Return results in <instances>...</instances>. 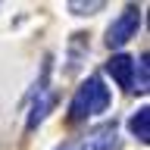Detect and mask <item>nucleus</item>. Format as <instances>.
Instances as JSON below:
<instances>
[{"label": "nucleus", "mask_w": 150, "mask_h": 150, "mask_svg": "<svg viewBox=\"0 0 150 150\" xmlns=\"http://www.w3.org/2000/svg\"><path fill=\"white\" fill-rule=\"evenodd\" d=\"M150 84V66H147V53H141V59H134V78H131V91L144 94Z\"/></svg>", "instance_id": "nucleus-7"}, {"label": "nucleus", "mask_w": 150, "mask_h": 150, "mask_svg": "<svg viewBox=\"0 0 150 150\" xmlns=\"http://www.w3.org/2000/svg\"><path fill=\"white\" fill-rule=\"evenodd\" d=\"M106 72L116 78V84H119L122 91H131V78H134V59H131L128 53H116V56H110Z\"/></svg>", "instance_id": "nucleus-5"}, {"label": "nucleus", "mask_w": 150, "mask_h": 150, "mask_svg": "<svg viewBox=\"0 0 150 150\" xmlns=\"http://www.w3.org/2000/svg\"><path fill=\"white\" fill-rule=\"evenodd\" d=\"M56 150H78V144H75V141H66V144H59Z\"/></svg>", "instance_id": "nucleus-9"}, {"label": "nucleus", "mask_w": 150, "mask_h": 150, "mask_svg": "<svg viewBox=\"0 0 150 150\" xmlns=\"http://www.w3.org/2000/svg\"><path fill=\"white\" fill-rule=\"evenodd\" d=\"M110 100L112 97H110V88L103 84V78L100 75H91L75 91L72 103H69V119L81 122V119H91V116H100V112L110 110Z\"/></svg>", "instance_id": "nucleus-1"}, {"label": "nucleus", "mask_w": 150, "mask_h": 150, "mask_svg": "<svg viewBox=\"0 0 150 150\" xmlns=\"http://www.w3.org/2000/svg\"><path fill=\"white\" fill-rule=\"evenodd\" d=\"M78 150H119V134H116V122H106L100 128H94L91 134L75 141Z\"/></svg>", "instance_id": "nucleus-4"}, {"label": "nucleus", "mask_w": 150, "mask_h": 150, "mask_svg": "<svg viewBox=\"0 0 150 150\" xmlns=\"http://www.w3.org/2000/svg\"><path fill=\"white\" fill-rule=\"evenodd\" d=\"M138 28H141V9L138 6H125L119 13V16L112 19V25L106 28V47H125L131 41V38L138 35Z\"/></svg>", "instance_id": "nucleus-3"}, {"label": "nucleus", "mask_w": 150, "mask_h": 150, "mask_svg": "<svg viewBox=\"0 0 150 150\" xmlns=\"http://www.w3.org/2000/svg\"><path fill=\"white\" fill-rule=\"evenodd\" d=\"M103 6H106L103 0H88V3H84V0H72V3H69V13H72V16H94V13H100Z\"/></svg>", "instance_id": "nucleus-8"}, {"label": "nucleus", "mask_w": 150, "mask_h": 150, "mask_svg": "<svg viewBox=\"0 0 150 150\" xmlns=\"http://www.w3.org/2000/svg\"><path fill=\"white\" fill-rule=\"evenodd\" d=\"M128 131L141 141V144H147V141H150V106H141V110L131 112V119H128Z\"/></svg>", "instance_id": "nucleus-6"}, {"label": "nucleus", "mask_w": 150, "mask_h": 150, "mask_svg": "<svg viewBox=\"0 0 150 150\" xmlns=\"http://www.w3.org/2000/svg\"><path fill=\"white\" fill-rule=\"evenodd\" d=\"M53 106H56V91L50 88V56H47L44 66H41V78H38L35 91H31V112H28L25 131H35L47 119V112L53 110Z\"/></svg>", "instance_id": "nucleus-2"}]
</instances>
